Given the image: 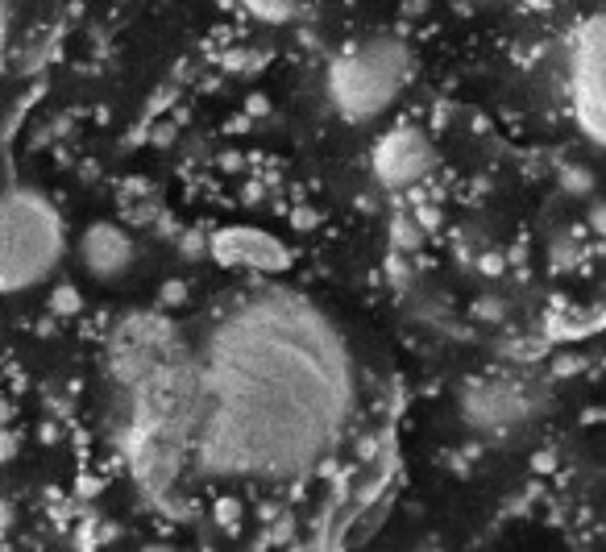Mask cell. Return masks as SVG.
I'll return each mask as SVG.
<instances>
[{"label": "cell", "mask_w": 606, "mask_h": 552, "mask_svg": "<svg viewBox=\"0 0 606 552\" xmlns=\"http://www.w3.org/2000/svg\"><path fill=\"white\" fill-rule=\"evenodd\" d=\"M540 407V395L532 391L523 378H511V374H486V378H474L465 386L461 395V420L470 424L474 432L482 436H507L515 428H523Z\"/></svg>", "instance_id": "4"}, {"label": "cell", "mask_w": 606, "mask_h": 552, "mask_svg": "<svg viewBox=\"0 0 606 552\" xmlns=\"http://www.w3.org/2000/svg\"><path fill=\"white\" fill-rule=\"evenodd\" d=\"M478 316H486V320H499V308H494V299H478V308H474Z\"/></svg>", "instance_id": "20"}, {"label": "cell", "mask_w": 606, "mask_h": 552, "mask_svg": "<svg viewBox=\"0 0 606 552\" xmlns=\"http://www.w3.org/2000/svg\"><path fill=\"white\" fill-rule=\"evenodd\" d=\"M395 233H399V237H395L399 245H420V225H403V220H399Z\"/></svg>", "instance_id": "15"}, {"label": "cell", "mask_w": 606, "mask_h": 552, "mask_svg": "<svg viewBox=\"0 0 606 552\" xmlns=\"http://www.w3.org/2000/svg\"><path fill=\"white\" fill-rule=\"evenodd\" d=\"M582 370V357H561L557 362V374H577Z\"/></svg>", "instance_id": "19"}, {"label": "cell", "mask_w": 606, "mask_h": 552, "mask_svg": "<svg viewBox=\"0 0 606 552\" xmlns=\"http://www.w3.org/2000/svg\"><path fill=\"white\" fill-rule=\"evenodd\" d=\"M370 167H374V179L391 191H403V187H420L432 171H436V150L432 142L420 133V129H391L382 133L374 142V154H370Z\"/></svg>", "instance_id": "7"}, {"label": "cell", "mask_w": 606, "mask_h": 552, "mask_svg": "<svg viewBox=\"0 0 606 552\" xmlns=\"http://www.w3.org/2000/svg\"><path fill=\"white\" fill-rule=\"evenodd\" d=\"M5 34H9V0H0V54H5Z\"/></svg>", "instance_id": "17"}, {"label": "cell", "mask_w": 606, "mask_h": 552, "mask_svg": "<svg viewBox=\"0 0 606 552\" xmlns=\"http://www.w3.org/2000/svg\"><path fill=\"white\" fill-rule=\"evenodd\" d=\"M175 345H179V333L162 316H129L117 324V333L108 337V374L129 391V386L150 366H158Z\"/></svg>", "instance_id": "6"}, {"label": "cell", "mask_w": 606, "mask_h": 552, "mask_svg": "<svg viewBox=\"0 0 606 552\" xmlns=\"http://www.w3.org/2000/svg\"><path fill=\"white\" fill-rule=\"evenodd\" d=\"M208 254L216 266L225 270H250V274H287L291 270V250L287 245L266 233V229H250V225H233L220 229L208 241Z\"/></svg>", "instance_id": "8"}, {"label": "cell", "mask_w": 606, "mask_h": 552, "mask_svg": "<svg viewBox=\"0 0 606 552\" xmlns=\"http://www.w3.org/2000/svg\"><path fill=\"white\" fill-rule=\"evenodd\" d=\"M411 75H416V59L407 42L391 34L357 38L328 67V100L345 121H374L399 100Z\"/></svg>", "instance_id": "2"}, {"label": "cell", "mask_w": 606, "mask_h": 552, "mask_svg": "<svg viewBox=\"0 0 606 552\" xmlns=\"http://www.w3.org/2000/svg\"><path fill=\"white\" fill-rule=\"evenodd\" d=\"M63 254V220L42 191H0V295L34 287Z\"/></svg>", "instance_id": "3"}, {"label": "cell", "mask_w": 606, "mask_h": 552, "mask_svg": "<svg viewBox=\"0 0 606 552\" xmlns=\"http://www.w3.org/2000/svg\"><path fill=\"white\" fill-rule=\"evenodd\" d=\"M79 258H84V270L92 274V279L117 283L121 274L133 266L137 250H133V237L121 225H108V220H100V225H92L84 233V241H79Z\"/></svg>", "instance_id": "9"}, {"label": "cell", "mask_w": 606, "mask_h": 552, "mask_svg": "<svg viewBox=\"0 0 606 552\" xmlns=\"http://www.w3.org/2000/svg\"><path fill=\"white\" fill-rule=\"evenodd\" d=\"M569 96L573 117L594 146H602L606 133V104H602V17H586L582 30L573 34L569 50Z\"/></svg>", "instance_id": "5"}, {"label": "cell", "mask_w": 606, "mask_h": 552, "mask_svg": "<svg viewBox=\"0 0 606 552\" xmlns=\"http://www.w3.org/2000/svg\"><path fill=\"white\" fill-rule=\"evenodd\" d=\"M216 519L225 523V528H233V523L241 519V503H237V499H220V503H216Z\"/></svg>", "instance_id": "13"}, {"label": "cell", "mask_w": 606, "mask_h": 552, "mask_svg": "<svg viewBox=\"0 0 606 552\" xmlns=\"http://www.w3.org/2000/svg\"><path fill=\"white\" fill-rule=\"evenodd\" d=\"M200 366L191 453L220 478L287 482L337 445L349 366L320 312L291 295L241 299L216 324Z\"/></svg>", "instance_id": "1"}, {"label": "cell", "mask_w": 606, "mask_h": 552, "mask_svg": "<svg viewBox=\"0 0 606 552\" xmlns=\"http://www.w3.org/2000/svg\"><path fill=\"white\" fill-rule=\"evenodd\" d=\"M9 523H13V507L0 499V532H9Z\"/></svg>", "instance_id": "21"}, {"label": "cell", "mask_w": 606, "mask_h": 552, "mask_svg": "<svg viewBox=\"0 0 606 552\" xmlns=\"http://www.w3.org/2000/svg\"><path fill=\"white\" fill-rule=\"evenodd\" d=\"M9 420H13V403H9V399H0V428H5Z\"/></svg>", "instance_id": "23"}, {"label": "cell", "mask_w": 606, "mask_h": 552, "mask_svg": "<svg viewBox=\"0 0 606 552\" xmlns=\"http://www.w3.org/2000/svg\"><path fill=\"white\" fill-rule=\"evenodd\" d=\"M561 183H565L569 191H590L594 179H590V171H582V167H569V171L561 175Z\"/></svg>", "instance_id": "12"}, {"label": "cell", "mask_w": 606, "mask_h": 552, "mask_svg": "<svg viewBox=\"0 0 606 552\" xmlns=\"http://www.w3.org/2000/svg\"><path fill=\"white\" fill-rule=\"evenodd\" d=\"M183 299H187L183 283H167V287H162V303H183Z\"/></svg>", "instance_id": "16"}, {"label": "cell", "mask_w": 606, "mask_h": 552, "mask_svg": "<svg viewBox=\"0 0 606 552\" xmlns=\"http://www.w3.org/2000/svg\"><path fill=\"white\" fill-rule=\"evenodd\" d=\"M482 274H503V258H482Z\"/></svg>", "instance_id": "22"}, {"label": "cell", "mask_w": 606, "mask_h": 552, "mask_svg": "<svg viewBox=\"0 0 606 552\" xmlns=\"http://www.w3.org/2000/svg\"><path fill=\"white\" fill-rule=\"evenodd\" d=\"M416 216H420V225H424V229H436V225H440V212H436V208H420Z\"/></svg>", "instance_id": "18"}, {"label": "cell", "mask_w": 606, "mask_h": 552, "mask_svg": "<svg viewBox=\"0 0 606 552\" xmlns=\"http://www.w3.org/2000/svg\"><path fill=\"white\" fill-rule=\"evenodd\" d=\"M241 9L250 13L254 21H266V25H283L295 17V0H241Z\"/></svg>", "instance_id": "10"}, {"label": "cell", "mask_w": 606, "mask_h": 552, "mask_svg": "<svg viewBox=\"0 0 606 552\" xmlns=\"http://www.w3.org/2000/svg\"><path fill=\"white\" fill-rule=\"evenodd\" d=\"M79 308H84V295H79L71 283L54 287V295H50V312L54 316H79Z\"/></svg>", "instance_id": "11"}, {"label": "cell", "mask_w": 606, "mask_h": 552, "mask_svg": "<svg viewBox=\"0 0 606 552\" xmlns=\"http://www.w3.org/2000/svg\"><path fill=\"white\" fill-rule=\"evenodd\" d=\"M13 457H17V436L9 428H0V465L13 461Z\"/></svg>", "instance_id": "14"}]
</instances>
